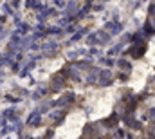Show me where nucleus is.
Wrapping results in <instances>:
<instances>
[{
    "instance_id": "nucleus-2",
    "label": "nucleus",
    "mask_w": 155,
    "mask_h": 139,
    "mask_svg": "<svg viewBox=\"0 0 155 139\" xmlns=\"http://www.w3.org/2000/svg\"><path fill=\"white\" fill-rule=\"evenodd\" d=\"M107 27H108L112 33H119V31H121V25H117V24H107Z\"/></svg>"
},
{
    "instance_id": "nucleus-3",
    "label": "nucleus",
    "mask_w": 155,
    "mask_h": 139,
    "mask_svg": "<svg viewBox=\"0 0 155 139\" xmlns=\"http://www.w3.org/2000/svg\"><path fill=\"white\" fill-rule=\"evenodd\" d=\"M146 33L152 35V33H153V27H152V25H146Z\"/></svg>"
},
{
    "instance_id": "nucleus-4",
    "label": "nucleus",
    "mask_w": 155,
    "mask_h": 139,
    "mask_svg": "<svg viewBox=\"0 0 155 139\" xmlns=\"http://www.w3.org/2000/svg\"><path fill=\"white\" fill-rule=\"evenodd\" d=\"M150 13L153 15V18H155V5H150Z\"/></svg>"
},
{
    "instance_id": "nucleus-1",
    "label": "nucleus",
    "mask_w": 155,
    "mask_h": 139,
    "mask_svg": "<svg viewBox=\"0 0 155 139\" xmlns=\"http://www.w3.org/2000/svg\"><path fill=\"white\" fill-rule=\"evenodd\" d=\"M40 123V114L36 112V114H31V117H29V121H27V125H38Z\"/></svg>"
}]
</instances>
